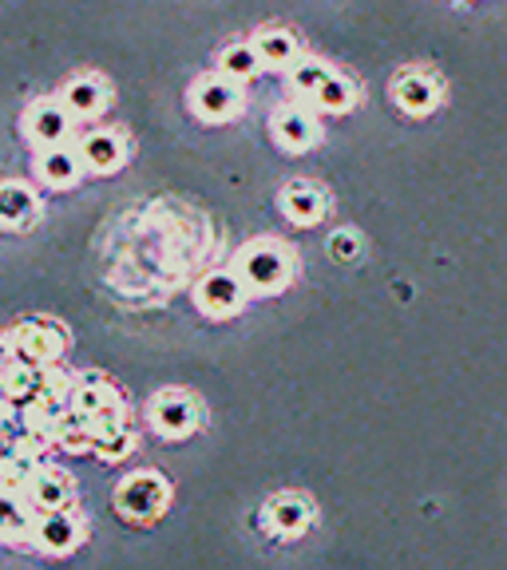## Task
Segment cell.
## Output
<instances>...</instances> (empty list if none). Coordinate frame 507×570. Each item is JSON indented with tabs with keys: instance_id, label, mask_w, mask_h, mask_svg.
<instances>
[{
	"instance_id": "cell-1",
	"label": "cell",
	"mask_w": 507,
	"mask_h": 570,
	"mask_svg": "<svg viewBox=\"0 0 507 570\" xmlns=\"http://www.w3.org/2000/svg\"><path fill=\"white\" fill-rule=\"evenodd\" d=\"M231 269L242 277V285H246L254 297L282 294L285 285L294 282V249L274 238H254L234 254Z\"/></svg>"
},
{
	"instance_id": "cell-2",
	"label": "cell",
	"mask_w": 507,
	"mask_h": 570,
	"mask_svg": "<svg viewBox=\"0 0 507 570\" xmlns=\"http://www.w3.org/2000/svg\"><path fill=\"white\" fill-rule=\"evenodd\" d=\"M64 348H68V333L48 317H25L4 333V356L36 368H52Z\"/></svg>"
},
{
	"instance_id": "cell-3",
	"label": "cell",
	"mask_w": 507,
	"mask_h": 570,
	"mask_svg": "<svg viewBox=\"0 0 507 570\" xmlns=\"http://www.w3.org/2000/svg\"><path fill=\"white\" fill-rule=\"evenodd\" d=\"M170 483L159 472H135L116 488V511L131 523H152L167 511Z\"/></svg>"
},
{
	"instance_id": "cell-4",
	"label": "cell",
	"mask_w": 507,
	"mask_h": 570,
	"mask_svg": "<svg viewBox=\"0 0 507 570\" xmlns=\"http://www.w3.org/2000/svg\"><path fill=\"white\" fill-rule=\"evenodd\" d=\"M147 420H152L155 436L163 440H191L203 424V404L191 396V392L167 389L159 396H152L147 404Z\"/></svg>"
},
{
	"instance_id": "cell-5",
	"label": "cell",
	"mask_w": 507,
	"mask_h": 570,
	"mask_svg": "<svg viewBox=\"0 0 507 570\" xmlns=\"http://www.w3.org/2000/svg\"><path fill=\"white\" fill-rule=\"evenodd\" d=\"M246 285L234 269H211L203 282L195 285V305L214 321H226L246 305Z\"/></svg>"
},
{
	"instance_id": "cell-6",
	"label": "cell",
	"mask_w": 507,
	"mask_h": 570,
	"mask_svg": "<svg viewBox=\"0 0 507 570\" xmlns=\"http://www.w3.org/2000/svg\"><path fill=\"white\" fill-rule=\"evenodd\" d=\"M187 104L198 119H206V124H223V119L238 116L242 91H238V83L226 80V76H203V80L191 83Z\"/></svg>"
},
{
	"instance_id": "cell-7",
	"label": "cell",
	"mask_w": 507,
	"mask_h": 570,
	"mask_svg": "<svg viewBox=\"0 0 507 570\" xmlns=\"http://www.w3.org/2000/svg\"><path fill=\"white\" fill-rule=\"evenodd\" d=\"M20 127H25V139L36 142L40 151L64 147V139H68V131H71V111L64 104H56V99H40V104H32L25 111Z\"/></svg>"
},
{
	"instance_id": "cell-8",
	"label": "cell",
	"mask_w": 507,
	"mask_h": 570,
	"mask_svg": "<svg viewBox=\"0 0 507 570\" xmlns=\"http://www.w3.org/2000/svg\"><path fill=\"white\" fill-rule=\"evenodd\" d=\"M270 534L277 539H298V534L310 531L313 523V503L302 495V491H277L266 503V515H262Z\"/></svg>"
},
{
	"instance_id": "cell-9",
	"label": "cell",
	"mask_w": 507,
	"mask_h": 570,
	"mask_svg": "<svg viewBox=\"0 0 507 570\" xmlns=\"http://www.w3.org/2000/svg\"><path fill=\"white\" fill-rule=\"evenodd\" d=\"M32 543L45 554H71L84 543V519L76 511H40Z\"/></svg>"
},
{
	"instance_id": "cell-10",
	"label": "cell",
	"mask_w": 507,
	"mask_h": 570,
	"mask_svg": "<svg viewBox=\"0 0 507 570\" xmlns=\"http://www.w3.org/2000/svg\"><path fill=\"white\" fill-rule=\"evenodd\" d=\"M270 131H274V142L282 151H310L313 142H318V119L305 111V107H277L274 116H270Z\"/></svg>"
},
{
	"instance_id": "cell-11",
	"label": "cell",
	"mask_w": 507,
	"mask_h": 570,
	"mask_svg": "<svg viewBox=\"0 0 507 570\" xmlns=\"http://www.w3.org/2000/svg\"><path fill=\"white\" fill-rule=\"evenodd\" d=\"M325 190L318 183H305V178H294L282 187V214L294 226H318L325 218Z\"/></svg>"
},
{
	"instance_id": "cell-12",
	"label": "cell",
	"mask_w": 507,
	"mask_h": 570,
	"mask_svg": "<svg viewBox=\"0 0 507 570\" xmlns=\"http://www.w3.org/2000/svg\"><path fill=\"white\" fill-rule=\"evenodd\" d=\"M392 99L401 111L409 116H428V111H437L440 104V83L425 71H401L397 80H392Z\"/></svg>"
},
{
	"instance_id": "cell-13",
	"label": "cell",
	"mask_w": 507,
	"mask_h": 570,
	"mask_svg": "<svg viewBox=\"0 0 507 570\" xmlns=\"http://www.w3.org/2000/svg\"><path fill=\"white\" fill-rule=\"evenodd\" d=\"M76 151H80L84 167H88L91 175H111V170H119L127 159L124 139H119L116 131H104V127H96V131L84 135Z\"/></svg>"
},
{
	"instance_id": "cell-14",
	"label": "cell",
	"mask_w": 507,
	"mask_h": 570,
	"mask_svg": "<svg viewBox=\"0 0 507 570\" xmlns=\"http://www.w3.org/2000/svg\"><path fill=\"white\" fill-rule=\"evenodd\" d=\"M28 503L36 511H68L76 503V483L60 468H40L32 480V491H28Z\"/></svg>"
},
{
	"instance_id": "cell-15",
	"label": "cell",
	"mask_w": 507,
	"mask_h": 570,
	"mask_svg": "<svg viewBox=\"0 0 507 570\" xmlns=\"http://www.w3.org/2000/svg\"><path fill=\"white\" fill-rule=\"evenodd\" d=\"M45 373L48 368H36V365H25V361L4 356V381H0V389H4L9 409H25V404H32L36 396L45 392Z\"/></svg>"
},
{
	"instance_id": "cell-16",
	"label": "cell",
	"mask_w": 507,
	"mask_h": 570,
	"mask_svg": "<svg viewBox=\"0 0 507 570\" xmlns=\"http://www.w3.org/2000/svg\"><path fill=\"white\" fill-rule=\"evenodd\" d=\"M36 218H40L36 190L25 187V183H4L0 187V223H4V230H25V226H36Z\"/></svg>"
},
{
	"instance_id": "cell-17",
	"label": "cell",
	"mask_w": 507,
	"mask_h": 570,
	"mask_svg": "<svg viewBox=\"0 0 507 570\" xmlns=\"http://www.w3.org/2000/svg\"><path fill=\"white\" fill-rule=\"evenodd\" d=\"M60 104L80 119L99 116L107 104V83L99 80V76H71V80L60 88Z\"/></svg>"
},
{
	"instance_id": "cell-18",
	"label": "cell",
	"mask_w": 507,
	"mask_h": 570,
	"mask_svg": "<svg viewBox=\"0 0 507 570\" xmlns=\"http://www.w3.org/2000/svg\"><path fill=\"white\" fill-rule=\"evenodd\" d=\"M116 404H124V396L116 392V384H107L104 376L88 373L76 381V392H71V409L80 412V416H99V412L116 409Z\"/></svg>"
},
{
	"instance_id": "cell-19",
	"label": "cell",
	"mask_w": 507,
	"mask_h": 570,
	"mask_svg": "<svg viewBox=\"0 0 507 570\" xmlns=\"http://www.w3.org/2000/svg\"><path fill=\"white\" fill-rule=\"evenodd\" d=\"M254 48H259V56H262V63H266V68L290 71L298 60H302L298 36L290 32V28H262V32L254 36Z\"/></svg>"
},
{
	"instance_id": "cell-20",
	"label": "cell",
	"mask_w": 507,
	"mask_h": 570,
	"mask_svg": "<svg viewBox=\"0 0 507 570\" xmlns=\"http://www.w3.org/2000/svg\"><path fill=\"white\" fill-rule=\"evenodd\" d=\"M36 170H40V178H45L48 187L68 190V187H76V178H80L84 159H80V151H68V147H48V151H40V159H36Z\"/></svg>"
},
{
	"instance_id": "cell-21",
	"label": "cell",
	"mask_w": 507,
	"mask_h": 570,
	"mask_svg": "<svg viewBox=\"0 0 507 570\" xmlns=\"http://www.w3.org/2000/svg\"><path fill=\"white\" fill-rule=\"evenodd\" d=\"M48 440H52L56 448H64V452H71V455H84V452H91V448H96V432H91V420L80 416L76 409L64 412V416L56 420L52 436H48Z\"/></svg>"
},
{
	"instance_id": "cell-22",
	"label": "cell",
	"mask_w": 507,
	"mask_h": 570,
	"mask_svg": "<svg viewBox=\"0 0 507 570\" xmlns=\"http://www.w3.org/2000/svg\"><path fill=\"white\" fill-rule=\"evenodd\" d=\"M262 68H266V63H262L254 45H226L223 52H218V76H226V80H234V83L254 80Z\"/></svg>"
},
{
	"instance_id": "cell-23",
	"label": "cell",
	"mask_w": 507,
	"mask_h": 570,
	"mask_svg": "<svg viewBox=\"0 0 507 570\" xmlns=\"http://www.w3.org/2000/svg\"><path fill=\"white\" fill-rule=\"evenodd\" d=\"M285 76H290V88H294L298 96L318 99V91L333 80V68L325 60H318V56H302V60L285 71Z\"/></svg>"
},
{
	"instance_id": "cell-24",
	"label": "cell",
	"mask_w": 507,
	"mask_h": 570,
	"mask_svg": "<svg viewBox=\"0 0 507 570\" xmlns=\"http://www.w3.org/2000/svg\"><path fill=\"white\" fill-rule=\"evenodd\" d=\"M32 503L28 499H12L4 495V543L9 547H20L25 539L36 534V523H32Z\"/></svg>"
},
{
	"instance_id": "cell-25",
	"label": "cell",
	"mask_w": 507,
	"mask_h": 570,
	"mask_svg": "<svg viewBox=\"0 0 507 570\" xmlns=\"http://www.w3.org/2000/svg\"><path fill=\"white\" fill-rule=\"evenodd\" d=\"M313 104H318L321 111H330V116H341V111H349V107L357 104V83L349 80V76H338V71H333V80L318 91Z\"/></svg>"
},
{
	"instance_id": "cell-26",
	"label": "cell",
	"mask_w": 507,
	"mask_h": 570,
	"mask_svg": "<svg viewBox=\"0 0 507 570\" xmlns=\"http://www.w3.org/2000/svg\"><path fill=\"white\" fill-rule=\"evenodd\" d=\"M131 452H135L131 428H124V432H111V436H99L96 440V455L104 463H119V460H127Z\"/></svg>"
},
{
	"instance_id": "cell-27",
	"label": "cell",
	"mask_w": 507,
	"mask_h": 570,
	"mask_svg": "<svg viewBox=\"0 0 507 570\" xmlns=\"http://www.w3.org/2000/svg\"><path fill=\"white\" fill-rule=\"evenodd\" d=\"M330 254H333V262H357L361 258V238H357L353 230H338L330 238Z\"/></svg>"
}]
</instances>
